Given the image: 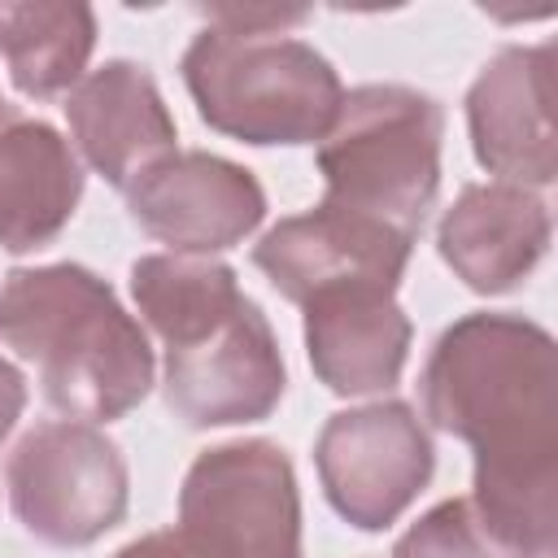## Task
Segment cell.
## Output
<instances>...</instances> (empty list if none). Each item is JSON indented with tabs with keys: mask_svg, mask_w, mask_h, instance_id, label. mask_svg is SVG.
<instances>
[{
	"mask_svg": "<svg viewBox=\"0 0 558 558\" xmlns=\"http://www.w3.org/2000/svg\"><path fill=\"white\" fill-rule=\"evenodd\" d=\"M554 44L497 48L466 87V131L475 161L497 183L549 187L558 179V140L549 109Z\"/></svg>",
	"mask_w": 558,
	"mask_h": 558,
	"instance_id": "8fae6325",
	"label": "cell"
},
{
	"mask_svg": "<svg viewBox=\"0 0 558 558\" xmlns=\"http://www.w3.org/2000/svg\"><path fill=\"white\" fill-rule=\"evenodd\" d=\"M201 122L253 148L318 144L344 100L336 65L305 39L201 26L179 57Z\"/></svg>",
	"mask_w": 558,
	"mask_h": 558,
	"instance_id": "277c9868",
	"label": "cell"
},
{
	"mask_svg": "<svg viewBox=\"0 0 558 558\" xmlns=\"http://www.w3.org/2000/svg\"><path fill=\"white\" fill-rule=\"evenodd\" d=\"M305 353L318 384L336 397L392 392L410 357V314L384 288H331L305 305Z\"/></svg>",
	"mask_w": 558,
	"mask_h": 558,
	"instance_id": "5bb4252c",
	"label": "cell"
},
{
	"mask_svg": "<svg viewBox=\"0 0 558 558\" xmlns=\"http://www.w3.org/2000/svg\"><path fill=\"white\" fill-rule=\"evenodd\" d=\"M445 109L410 83H362L344 92L314 166L323 201L379 218L418 240L440 192Z\"/></svg>",
	"mask_w": 558,
	"mask_h": 558,
	"instance_id": "5b68a950",
	"label": "cell"
},
{
	"mask_svg": "<svg viewBox=\"0 0 558 558\" xmlns=\"http://www.w3.org/2000/svg\"><path fill=\"white\" fill-rule=\"evenodd\" d=\"M87 174L74 144L44 118L0 109V248H48L74 218Z\"/></svg>",
	"mask_w": 558,
	"mask_h": 558,
	"instance_id": "9a60e30c",
	"label": "cell"
},
{
	"mask_svg": "<svg viewBox=\"0 0 558 558\" xmlns=\"http://www.w3.org/2000/svg\"><path fill=\"white\" fill-rule=\"evenodd\" d=\"M113 558H205L179 527H157V532H144L135 541H126Z\"/></svg>",
	"mask_w": 558,
	"mask_h": 558,
	"instance_id": "d6986e66",
	"label": "cell"
},
{
	"mask_svg": "<svg viewBox=\"0 0 558 558\" xmlns=\"http://www.w3.org/2000/svg\"><path fill=\"white\" fill-rule=\"evenodd\" d=\"M22 410H26V375L0 353V440L17 427Z\"/></svg>",
	"mask_w": 558,
	"mask_h": 558,
	"instance_id": "ffe728a7",
	"label": "cell"
},
{
	"mask_svg": "<svg viewBox=\"0 0 558 558\" xmlns=\"http://www.w3.org/2000/svg\"><path fill=\"white\" fill-rule=\"evenodd\" d=\"M549 201L519 183H466L436 222L440 262L480 296L514 292L549 253Z\"/></svg>",
	"mask_w": 558,
	"mask_h": 558,
	"instance_id": "4fadbf2b",
	"label": "cell"
},
{
	"mask_svg": "<svg viewBox=\"0 0 558 558\" xmlns=\"http://www.w3.org/2000/svg\"><path fill=\"white\" fill-rule=\"evenodd\" d=\"M4 484L22 532L52 549L96 545L131 506V471L118 440L78 418L35 423L13 445Z\"/></svg>",
	"mask_w": 558,
	"mask_h": 558,
	"instance_id": "8992f818",
	"label": "cell"
},
{
	"mask_svg": "<svg viewBox=\"0 0 558 558\" xmlns=\"http://www.w3.org/2000/svg\"><path fill=\"white\" fill-rule=\"evenodd\" d=\"M423 418L471 445V510L523 558L558 549V344L506 310L449 323L418 375Z\"/></svg>",
	"mask_w": 558,
	"mask_h": 558,
	"instance_id": "6da1fadb",
	"label": "cell"
},
{
	"mask_svg": "<svg viewBox=\"0 0 558 558\" xmlns=\"http://www.w3.org/2000/svg\"><path fill=\"white\" fill-rule=\"evenodd\" d=\"M131 296L166 344L161 397L192 427L262 423L288 392L279 336L218 257L148 253L131 266Z\"/></svg>",
	"mask_w": 558,
	"mask_h": 558,
	"instance_id": "7a4b0ae2",
	"label": "cell"
},
{
	"mask_svg": "<svg viewBox=\"0 0 558 558\" xmlns=\"http://www.w3.org/2000/svg\"><path fill=\"white\" fill-rule=\"evenodd\" d=\"M392 558H523V554L506 549L480 523L466 497H449L427 514H418V523H410L397 536Z\"/></svg>",
	"mask_w": 558,
	"mask_h": 558,
	"instance_id": "e0dca14e",
	"label": "cell"
},
{
	"mask_svg": "<svg viewBox=\"0 0 558 558\" xmlns=\"http://www.w3.org/2000/svg\"><path fill=\"white\" fill-rule=\"evenodd\" d=\"M410 253H414V240L401 235L397 227L318 201L305 214L279 218L253 244V266L270 279V288L283 301L305 305L310 296L331 288L397 292L410 266Z\"/></svg>",
	"mask_w": 558,
	"mask_h": 558,
	"instance_id": "30bf717a",
	"label": "cell"
},
{
	"mask_svg": "<svg viewBox=\"0 0 558 558\" xmlns=\"http://www.w3.org/2000/svg\"><path fill=\"white\" fill-rule=\"evenodd\" d=\"M0 109H4V100H0Z\"/></svg>",
	"mask_w": 558,
	"mask_h": 558,
	"instance_id": "44dd1931",
	"label": "cell"
},
{
	"mask_svg": "<svg viewBox=\"0 0 558 558\" xmlns=\"http://www.w3.org/2000/svg\"><path fill=\"white\" fill-rule=\"evenodd\" d=\"M0 344L35 362L39 392L78 423L126 418L157 384L148 331L78 262L17 266L0 283Z\"/></svg>",
	"mask_w": 558,
	"mask_h": 558,
	"instance_id": "3957f363",
	"label": "cell"
},
{
	"mask_svg": "<svg viewBox=\"0 0 558 558\" xmlns=\"http://www.w3.org/2000/svg\"><path fill=\"white\" fill-rule=\"evenodd\" d=\"M205 26H222V31H270V35H288L292 26L310 22V9H279V4H209L201 9Z\"/></svg>",
	"mask_w": 558,
	"mask_h": 558,
	"instance_id": "ac0fdd59",
	"label": "cell"
},
{
	"mask_svg": "<svg viewBox=\"0 0 558 558\" xmlns=\"http://www.w3.org/2000/svg\"><path fill=\"white\" fill-rule=\"evenodd\" d=\"M122 196L144 235L192 257H214L244 244L266 218V187L257 174L205 148H174Z\"/></svg>",
	"mask_w": 558,
	"mask_h": 558,
	"instance_id": "9c48e42d",
	"label": "cell"
},
{
	"mask_svg": "<svg viewBox=\"0 0 558 558\" xmlns=\"http://www.w3.org/2000/svg\"><path fill=\"white\" fill-rule=\"evenodd\" d=\"M205 558H301V488L275 440H227L183 475L179 523Z\"/></svg>",
	"mask_w": 558,
	"mask_h": 558,
	"instance_id": "52a82bcc",
	"label": "cell"
},
{
	"mask_svg": "<svg viewBox=\"0 0 558 558\" xmlns=\"http://www.w3.org/2000/svg\"><path fill=\"white\" fill-rule=\"evenodd\" d=\"M96 52V13L83 0H0V57L26 100L70 96Z\"/></svg>",
	"mask_w": 558,
	"mask_h": 558,
	"instance_id": "2e32d148",
	"label": "cell"
},
{
	"mask_svg": "<svg viewBox=\"0 0 558 558\" xmlns=\"http://www.w3.org/2000/svg\"><path fill=\"white\" fill-rule=\"evenodd\" d=\"M65 122L74 153L118 192L179 148V126L157 78L131 57L87 70L65 96Z\"/></svg>",
	"mask_w": 558,
	"mask_h": 558,
	"instance_id": "7c38bea8",
	"label": "cell"
},
{
	"mask_svg": "<svg viewBox=\"0 0 558 558\" xmlns=\"http://www.w3.org/2000/svg\"><path fill=\"white\" fill-rule=\"evenodd\" d=\"M327 506L357 532H388L436 475V445L405 401L340 410L314 440Z\"/></svg>",
	"mask_w": 558,
	"mask_h": 558,
	"instance_id": "ba28073f",
	"label": "cell"
}]
</instances>
